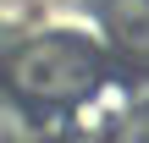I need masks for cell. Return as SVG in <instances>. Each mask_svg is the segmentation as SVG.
<instances>
[{"mask_svg": "<svg viewBox=\"0 0 149 143\" xmlns=\"http://www.w3.org/2000/svg\"><path fill=\"white\" fill-rule=\"evenodd\" d=\"M0 143H33V127L22 116V99H0Z\"/></svg>", "mask_w": 149, "mask_h": 143, "instance_id": "obj_4", "label": "cell"}, {"mask_svg": "<svg viewBox=\"0 0 149 143\" xmlns=\"http://www.w3.org/2000/svg\"><path fill=\"white\" fill-rule=\"evenodd\" d=\"M100 72H105L100 66V50L88 39H72V33L28 39L6 61V83L28 105H83L100 88Z\"/></svg>", "mask_w": 149, "mask_h": 143, "instance_id": "obj_1", "label": "cell"}, {"mask_svg": "<svg viewBox=\"0 0 149 143\" xmlns=\"http://www.w3.org/2000/svg\"><path fill=\"white\" fill-rule=\"evenodd\" d=\"M105 143H149V99H144V105H133V110L105 132Z\"/></svg>", "mask_w": 149, "mask_h": 143, "instance_id": "obj_3", "label": "cell"}, {"mask_svg": "<svg viewBox=\"0 0 149 143\" xmlns=\"http://www.w3.org/2000/svg\"><path fill=\"white\" fill-rule=\"evenodd\" d=\"M100 33L116 55L149 61V0H100Z\"/></svg>", "mask_w": 149, "mask_h": 143, "instance_id": "obj_2", "label": "cell"}]
</instances>
